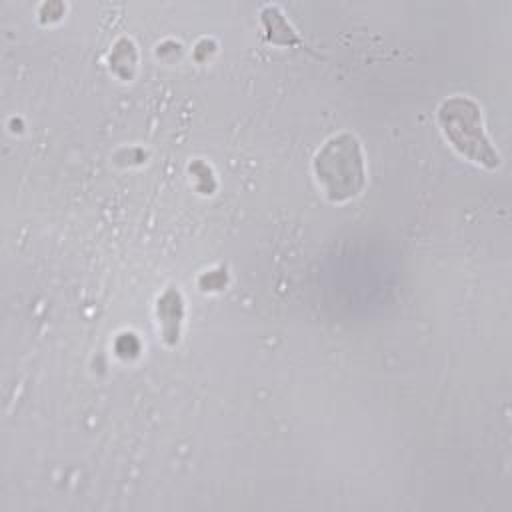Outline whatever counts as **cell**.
Instances as JSON below:
<instances>
[{"label": "cell", "mask_w": 512, "mask_h": 512, "mask_svg": "<svg viewBox=\"0 0 512 512\" xmlns=\"http://www.w3.org/2000/svg\"><path fill=\"white\" fill-rule=\"evenodd\" d=\"M438 120L446 138L462 156L488 168L498 164V154L484 134L482 116L476 102L466 96L448 98L438 110Z\"/></svg>", "instance_id": "7a4b0ae2"}, {"label": "cell", "mask_w": 512, "mask_h": 512, "mask_svg": "<svg viewBox=\"0 0 512 512\" xmlns=\"http://www.w3.org/2000/svg\"><path fill=\"white\" fill-rule=\"evenodd\" d=\"M158 316L162 320L164 336L172 344L178 340V324L182 318V302L176 290H168L162 300L158 302Z\"/></svg>", "instance_id": "3957f363"}, {"label": "cell", "mask_w": 512, "mask_h": 512, "mask_svg": "<svg viewBox=\"0 0 512 512\" xmlns=\"http://www.w3.org/2000/svg\"><path fill=\"white\" fill-rule=\"evenodd\" d=\"M314 170L330 200L342 202L356 196L364 186V162L358 140L350 134L328 140L316 154Z\"/></svg>", "instance_id": "6da1fadb"}]
</instances>
